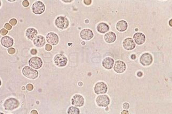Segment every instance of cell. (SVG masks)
<instances>
[{"label":"cell","instance_id":"26","mask_svg":"<svg viewBox=\"0 0 172 114\" xmlns=\"http://www.w3.org/2000/svg\"><path fill=\"white\" fill-rule=\"evenodd\" d=\"M9 22L12 25L15 26L17 24V21L15 18H12L10 20Z\"/></svg>","mask_w":172,"mask_h":114},{"label":"cell","instance_id":"20","mask_svg":"<svg viewBox=\"0 0 172 114\" xmlns=\"http://www.w3.org/2000/svg\"><path fill=\"white\" fill-rule=\"evenodd\" d=\"M34 44L37 47H42L45 43V39L42 36H37L33 40Z\"/></svg>","mask_w":172,"mask_h":114},{"label":"cell","instance_id":"36","mask_svg":"<svg viewBox=\"0 0 172 114\" xmlns=\"http://www.w3.org/2000/svg\"><path fill=\"white\" fill-rule=\"evenodd\" d=\"M122 114H129V111L126 110H124L121 113Z\"/></svg>","mask_w":172,"mask_h":114},{"label":"cell","instance_id":"10","mask_svg":"<svg viewBox=\"0 0 172 114\" xmlns=\"http://www.w3.org/2000/svg\"><path fill=\"white\" fill-rule=\"evenodd\" d=\"M71 101L72 105L76 107H82L84 105L85 103L84 97L79 94L75 95L72 98Z\"/></svg>","mask_w":172,"mask_h":114},{"label":"cell","instance_id":"11","mask_svg":"<svg viewBox=\"0 0 172 114\" xmlns=\"http://www.w3.org/2000/svg\"><path fill=\"white\" fill-rule=\"evenodd\" d=\"M46 40L50 44L55 46L59 42V38L57 35L53 32H50L48 33L46 36Z\"/></svg>","mask_w":172,"mask_h":114},{"label":"cell","instance_id":"25","mask_svg":"<svg viewBox=\"0 0 172 114\" xmlns=\"http://www.w3.org/2000/svg\"><path fill=\"white\" fill-rule=\"evenodd\" d=\"M8 52L10 54L13 55L16 52V49L13 48H10L8 49Z\"/></svg>","mask_w":172,"mask_h":114},{"label":"cell","instance_id":"23","mask_svg":"<svg viewBox=\"0 0 172 114\" xmlns=\"http://www.w3.org/2000/svg\"><path fill=\"white\" fill-rule=\"evenodd\" d=\"M67 113L69 114H79L80 110L76 107L71 106L68 109Z\"/></svg>","mask_w":172,"mask_h":114},{"label":"cell","instance_id":"14","mask_svg":"<svg viewBox=\"0 0 172 114\" xmlns=\"http://www.w3.org/2000/svg\"><path fill=\"white\" fill-rule=\"evenodd\" d=\"M80 36L83 40L88 41L94 36L92 31L89 29H85L82 30L80 33Z\"/></svg>","mask_w":172,"mask_h":114},{"label":"cell","instance_id":"28","mask_svg":"<svg viewBox=\"0 0 172 114\" xmlns=\"http://www.w3.org/2000/svg\"><path fill=\"white\" fill-rule=\"evenodd\" d=\"M130 104L128 103H125L123 105V107L125 110H128L130 108Z\"/></svg>","mask_w":172,"mask_h":114},{"label":"cell","instance_id":"31","mask_svg":"<svg viewBox=\"0 0 172 114\" xmlns=\"http://www.w3.org/2000/svg\"><path fill=\"white\" fill-rule=\"evenodd\" d=\"M30 4L28 1L25 0L22 2L23 5L25 7H27Z\"/></svg>","mask_w":172,"mask_h":114},{"label":"cell","instance_id":"12","mask_svg":"<svg viewBox=\"0 0 172 114\" xmlns=\"http://www.w3.org/2000/svg\"><path fill=\"white\" fill-rule=\"evenodd\" d=\"M123 46L125 50L130 51L135 48L136 45L133 39L131 38H128L124 40Z\"/></svg>","mask_w":172,"mask_h":114},{"label":"cell","instance_id":"21","mask_svg":"<svg viewBox=\"0 0 172 114\" xmlns=\"http://www.w3.org/2000/svg\"><path fill=\"white\" fill-rule=\"evenodd\" d=\"M128 28V24L126 21L122 20L119 21L116 25V28L118 31L121 32L126 31Z\"/></svg>","mask_w":172,"mask_h":114},{"label":"cell","instance_id":"3","mask_svg":"<svg viewBox=\"0 0 172 114\" xmlns=\"http://www.w3.org/2000/svg\"><path fill=\"white\" fill-rule=\"evenodd\" d=\"M55 24L58 28L64 29L68 28L69 22L67 18L63 16H59L56 20Z\"/></svg>","mask_w":172,"mask_h":114},{"label":"cell","instance_id":"24","mask_svg":"<svg viewBox=\"0 0 172 114\" xmlns=\"http://www.w3.org/2000/svg\"><path fill=\"white\" fill-rule=\"evenodd\" d=\"M26 89L29 91H31L34 89V86L32 84H29L26 86Z\"/></svg>","mask_w":172,"mask_h":114},{"label":"cell","instance_id":"16","mask_svg":"<svg viewBox=\"0 0 172 114\" xmlns=\"http://www.w3.org/2000/svg\"><path fill=\"white\" fill-rule=\"evenodd\" d=\"M114 63V61L113 58L107 57L103 60L102 64L105 69L110 70L113 68Z\"/></svg>","mask_w":172,"mask_h":114},{"label":"cell","instance_id":"35","mask_svg":"<svg viewBox=\"0 0 172 114\" xmlns=\"http://www.w3.org/2000/svg\"><path fill=\"white\" fill-rule=\"evenodd\" d=\"M31 113L32 114H38V113L37 111L35 110H32L31 112Z\"/></svg>","mask_w":172,"mask_h":114},{"label":"cell","instance_id":"27","mask_svg":"<svg viewBox=\"0 0 172 114\" xmlns=\"http://www.w3.org/2000/svg\"><path fill=\"white\" fill-rule=\"evenodd\" d=\"M52 49V46L49 44H47L45 45V49L48 51H50Z\"/></svg>","mask_w":172,"mask_h":114},{"label":"cell","instance_id":"17","mask_svg":"<svg viewBox=\"0 0 172 114\" xmlns=\"http://www.w3.org/2000/svg\"><path fill=\"white\" fill-rule=\"evenodd\" d=\"M1 43L3 46L6 48L12 46L14 44V40L8 36L3 37L1 40Z\"/></svg>","mask_w":172,"mask_h":114},{"label":"cell","instance_id":"7","mask_svg":"<svg viewBox=\"0 0 172 114\" xmlns=\"http://www.w3.org/2000/svg\"><path fill=\"white\" fill-rule=\"evenodd\" d=\"M43 63L42 59L37 57H32L29 61V65L36 69H39L41 68Z\"/></svg>","mask_w":172,"mask_h":114},{"label":"cell","instance_id":"15","mask_svg":"<svg viewBox=\"0 0 172 114\" xmlns=\"http://www.w3.org/2000/svg\"><path fill=\"white\" fill-rule=\"evenodd\" d=\"M134 41L136 44L141 45L143 44L145 41V37L144 35L141 32H137L133 36Z\"/></svg>","mask_w":172,"mask_h":114},{"label":"cell","instance_id":"38","mask_svg":"<svg viewBox=\"0 0 172 114\" xmlns=\"http://www.w3.org/2000/svg\"><path fill=\"white\" fill-rule=\"evenodd\" d=\"M171 21H172V19H171V20H170V21L169 23V24H169L170 25V26H172V22H171Z\"/></svg>","mask_w":172,"mask_h":114},{"label":"cell","instance_id":"30","mask_svg":"<svg viewBox=\"0 0 172 114\" xmlns=\"http://www.w3.org/2000/svg\"><path fill=\"white\" fill-rule=\"evenodd\" d=\"M4 27L5 29L8 30H10L12 28V26L8 23L5 24Z\"/></svg>","mask_w":172,"mask_h":114},{"label":"cell","instance_id":"19","mask_svg":"<svg viewBox=\"0 0 172 114\" xmlns=\"http://www.w3.org/2000/svg\"><path fill=\"white\" fill-rule=\"evenodd\" d=\"M38 34V32L35 29L30 28L26 30V36L29 39L32 40H34Z\"/></svg>","mask_w":172,"mask_h":114},{"label":"cell","instance_id":"4","mask_svg":"<svg viewBox=\"0 0 172 114\" xmlns=\"http://www.w3.org/2000/svg\"><path fill=\"white\" fill-rule=\"evenodd\" d=\"M97 105L100 107H108L110 104V100L109 97L106 95H102L98 96L96 99Z\"/></svg>","mask_w":172,"mask_h":114},{"label":"cell","instance_id":"6","mask_svg":"<svg viewBox=\"0 0 172 114\" xmlns=\"http://www.w3.org/2000/svg\"><path fill=\"white\" fill-rule=\"evenodd\" d=\"M108 90V86L103 82H99L95 85L94 90L97 95L104 94L106 93Z\"/></svg>","mask_w":172,"mask_h":114},{"label":"cell","instance_id":"9","mask_svg":"<svg viewBox=\"0 0 172 114\" xmlns=\"http://www.w3.org/2000/svg\"><path fill=\"white\" fill-rule=\"evenodd\" d=\"M153 57L149 53L143 54L141 57L140 60V63L145 66L150 65L153 62Z\"/></svg>","mask_w":172,"mask_h":114},{"label":"cell","instance_id":"34","mask_svg":"<svg viewBox=\"0 0 172 114\" xmlns=\"http://www.w3.org/2000/svg\"><path fill=\"white\" fill-rule=\"evenodd\" d=\"M137 76L139 77H141L143 76V73L141 71L137 73Z\"/></svg>","mask_w":172,"mask_h":114},{"label":"cell","instance_id":"37","mask_svg":"<svg viewBox=\"0 0 172 114\" xmlns=\"http://www.w3.org/2000/svg\"><path fill=\"white\" fill-rule=\"evenodd\" d=\"M131 57V59L133 60H135L136 58V56L135 54H132Z\"/></svg>","mask_w":172,"mask_h":114},{"label":"cell","instance_id":"2","mask_svg":"<svg viewBox=\"0 0 172 114\" xmlns=\"http://www.w3.org/2000/svg\"><path fill=\"white\" fill-rule=\"evenodd\" d=\"M19 105L18 100L15 98H11L6 100L4 106L5 110H12L18 108Z\"/></svg>","mask_w":172,"mask_h":114},{"label":"cell","instance_id":"5","mask_svg":"<svg viewBox=\"0 0 172 114\" xmlns=\"http://www.w3.org/2000/svg\"><path fill=\"white\" fill-rule=\"evenodd\" d=\"M32 10L33 13L36 15H41L45 10L44 4L41 1H37L33 4Z\"/></svg>","mask_w":172,"mask_h":114},{"label":"cell","instance_id":"13","mask_svg":"<svg viewBox=\"0 0 172 114\" xmlns=\"http://www.w3.org/2000/svg\"><path fill=\"white\" fill-rule=\"evenodd\" d=\"M126 69V65L124 62L121 61H117L115 63L114 70L117 73H123Z\"/></svg>","mask_w":172,"mask_h":114},{"label":"cell","instance_id":"33","mask_svg":"<svg viewBox=\"0 0 172 114\" xmlns=\"http://www.w3.org/2000/svg\"><path fill=\"white\" fill-rule=\"evenodd\" d=\"M84 2L85 4L89 5L91 3L92 1L91 0H84Z\"/></svg>","mask_w":172,"mask_h":114},{"label":"cell","instance_id":"22","mask_svg":"<svg viewBox=\"0 0 172 114\" xmlns=\"http://www.w3.org/2000/svg\"><path fill=\"white\" fill-rule=\"evenodd\" d=\"M97 29L100 33H104L108 32L109 29V26L104 23L99 24L97 26Z\"/></svg>","mask_w":172,"mask_h":114},{"label":"cell","instance_id":"32","mask_svg":"<svg viewBox=\"0 0 172 114\" xmlns=\"http://www.w3.org/2000/svg\"><path fill=\"white\" fill-rule=\"evenodd\" d=\"M32 55H35L37 53V51L35 49H32L30 51Z\"/></svg>","mask_w":172,"mask_h":114},{"label":"cell","instance_id":"39","mask_svg":"<svg viewBox=\"0 0 172 114\" xmlns=\"http://www.w3.org/2000/svg\"><path fill=\"white\" fill-rule=\"evenodd\" d=\"M64 1V2H67V1H68V2L70 1V2H71V1Z\"/></svg>","mask_w":172,"mask_h":114},{"label":"cell","instance_id":"1","mask_svg":"<svg viewBox=\"0 0 172 114\" xmlns=\"http://www.w3.org/2000/svg\"><path fill=\"white\" fill-rule=\"evenodd\" d=\"M22 72L23 75L26 77L32 79L37 78L38 76L39 73L36 70H34L28 66L24 67Z\"/></svg>","mask_w":172,"mask_h":114},{"label":"cell","instance_id":"18","mask_svg":"<svg viewBox=\"0 0 172 114\" xmlns=\"http://www.w3.org/2000/svg\"><path fill=\"white\" fill-rule=\"evenodd\" d=\"M116 34L112 32L107 33L104 36L105 41L108 43H113L116 41Z\"/></svg>","mask_w":172,"mask_h":114},{"label":"cell","instance_id":"29","mask_svg":"<svg viewBox=\"0 0 172 114\" xmlns=\"http://www.w3.org/2000/svg\"><path fill=\"white\" fill-rule=\"evenodd\" d=\"M0 32H1V35H2L4 36L7 34L8 31L4 29H2L1 30Z\"/></svg>","mask_w":172,"mask_h":114},{"label":"cell","instance_id":"8","mask_svg":"<svg viewBox=\"0 0 172 114\" xmlns=\"http://www.w3.org/2000/svg\"><path fill=\"white\" fill-rule=\"evenodd\" d=\"M68 60L64 55L62 54L56 55L54 58L55 64L59 67H63L67 65Z\"/></svg>","mask_w":172,"mask_h":114}]
</instances>
